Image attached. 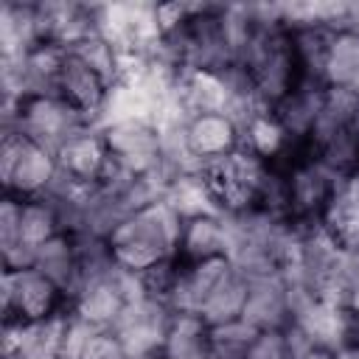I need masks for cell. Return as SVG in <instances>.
<instances>
[{"label": "cell", "mask_w": 359, "mask_h": 359, "mask_svg": "<svg viewBox=\"0 0 359 359\" xmlns=\"http://www.w3.org/2000/svg\"><path fill=\"white\" fill-rule=\"evenodd\" d=\"M87 126H93L90 118L62 95L31 98L22 104V112H20V132L53 154H59V149Z\"/></svg>", "instance_id": "3957f363"}, {"label": "cell", "mask_w": 359, "mask_h": 359, "mask_svg": "<svg viewBox=\"0 0 359 359\" xmlns=\"http://www.w3.org/2000/svg\"><path fill=\"white\" fill-rule=\"evenodd\" d=\"M241 320H247L258 331H283L292 323L280 269L272 275L247 280V300H244Z\"/></svg>", "instance_id": "277c9868"}, {"label": "cell", "mask_w": 359, "mask_h": 359, "mask_svg": "<svg viewBox=\"0 0 359 359\" xmlns=\"http://www.w3.org/2000/svg\"><path fill=\"white\" fill-rule=\"evenodd\" d=\"M182 264H199L210 258H227V230L219 213L196 216L182 224L180 255Z\"/></svg>", "instance_id": "ba28073f"}, {"label": "cell", "mask_w": 359, "mask_h": 359, "mask_svg": "<svg viewBox=\"0 0 359 359\" xmlns=\"http://www.w3.org/2000/svg\"><path fill=\"white\" fill-rule=\"evenodd\" d=\"M359 73V31H337L325 56V84L348 87Z\"/></svg>", "instance_id": "9a60e30c"}, {"label": "cell", "mask_w": 359, "mask_h": 359, "mask_svg": "<svg viewBox=\"0 0 359 359\" xmlns=\"http://www.w3.org/2000/svg\"><path fill=\"white\" fill-rule=\"evenodd\" d=\"M121 309H123V297H121V292L107 278L95 280V283H87L84 292L67 306V311L73 317L90 323L98 331H109L112 323L118 320Z\"/></svg>", "instance_id": "8fae6325"}, {"label": "cell", "mask_w": 359, "mask_h": 359, "mask_svg": "<svg viewBox=\"0 0 359 359\" xmlns=\"http://www.w3.org/2000/svg\"><path fill=\"white\" fill-rule=\"evenodd\" d=\"M244 300H247V278L241 272H236L233 264H230V272L219 280V286L202 303L199 317L208 328H216L222 323L238 320L241 311H244Z\"/></svg>", "instance_id": "4fadbf2b"}, {"label": "cell", "mask_w": 359, "mask_h": 359, "mask_svg": "<svg viewBox=\"0 0 359 359\" xmlns=\"http://www.w3.org/2000/svg\"><path fill=\"white\" fill-rule=\"evenodd\" d=\"M34 269H39L45 278H50L62 289L65 303H67L73 297L76 286H79V258H76L73 238L67 233H56L53 238L39 244L36 247Z\"/></svg>", "instance_id": "9c48e42d"}, {"label": "cell", "mask_w": 359, "mask_h": 359, "mask_svg": "<svg viewBox=\"0 0 359 359\" xmlns=\"http://www.w3.org/2000/svg\"><path fill=\"white\" fill-rule=\"evenodd\" d=\"M244 359H286L283 331H261Z\"/></svg>", "instance_id": "ac0fdd59"}, {"label": "cell", "mask_w": 359, "mask_h": 359, "mask_svg": "<svg viewBox=\"0 0 359 359\" xmlns=\"http://www.w3.org/2000/svg\"><path fill=\"white\" fill-rule=\"evenodd\" d=\"M348 132L353 135V140H356V146H359V109H356V115H353V121H351V126H348Z\"/></svg>", "instance_id": "ffe728a7"}, {"label": "cell", "mask_w": 359, "mask_h": 359, "mask_svg": "<svg viewBox=\"0 0 359 359\" xmlns=\"http://www.w3.org/2000/svg\"><path fill=\"white\" fill-rule=\"evenodd\" d=\"M188 146L202 163L219 160L241 149V132L227 115H196L188 123Z\"/></svg>", "instance_id": "52a82bcc"}, {"label": "cell", "mask_w": 359, "mask_h": 359, "mask_svg": "<svg viewBox=\"0 0 359 359\" xmlns=\"http://www.w3.org/2000/svg\"><path fill=\"white\" fill-rule=\"evenodd\" d=\"M67 320H70V311L62 309L53 317L25 323L11 359H62V339H65Z\"/></svg>", "instance_id": "30bf717a"}, {"label": "cell", "mask_w": 359, "mask_h": 359, "mask_svg": "<svg viewBox=\"0 0 359 359\" xmlns=\"http://www.w3.org/2000/svg\"><path fill=\"white\" fill-rule=\"evenodd\" d=\"M334 359H359V348L351 342V345H345V348H339L337 353H334Z\"/></svg>", "instance_id": "d6986e66"}, {"label": "cell", "mask_w": 359, "mask_h": 359, "mask_svg": "<svg viewBox=\"0 0 359 359\" xmlns=\"http://www.w3.org/2000/svg\"><path fill=\"white\" fill-rule=\"evenodd\" d=\"M314 359H334V353H325V351H320Z\"/></svg>", "instance_id": "7402d4cb"}, {"label": "cell", "mask_w": 359, "mask_h": 359, "mask_svg": "<svg viewBox=\"0 0 359 359\" xmlns=\"http://www.w3.org/2000/svg\"><path fill=\"white\" fill-rule=\"evenodd\" d=\"M109 84L93 70L87 67L79 56L67 53L65 62H62V70H59V95L65 101H70L79 112H84L93 123L95 112L101 109L104 104V95H107Z\"/></svg>", "instance_id": "8992f818"}, {"label": "cell", "mask_w": 359, "mask_h": 359, "mask_svg": "<svg viewBox=\"0 0 359 359\" xmlns=\"http://www.w3.org/2000/svg\"><path fill=\"white\" fill-rule=\"evenodd\" d=\"M59 168L67 171L73 180L84 182V185H98L107 163H109V149L104 143V132L95 126L81 129L76 137H70L59 154Z\"/></svg>", "instance_id": "5b68a950"}, {"label": "cell", "mask_w": 359, "mask_h": 359, "mask_svg": "<svg viewBox=\"0 0 359 359\" xmlns=\"http://www.w3.org/2000/svg\"><path fill=\"white\" fill-rule=\"evenodd\" d=\"M56 233H62L56 210H53L45 199H22L20 238H22L25 244H31V247H39V244H45L48 238H53Z\"/></svg>", "instance_id": "2e32d148"}, {"label": "cell", "mask_w": 359, "mask_h": 359, "mask_svg": "<svg viewBox=\"0 0 359 359\" xmlns=\"http://www.w3.org/2000/svg\"><path fill=\"white\" fill-rule=\"evenodd\" d=\"M348 87H351V90H353V93H356V95H359V73H356V76H353V81H351V84H348Z\"/></svg>", "instance_id": "44dd1931"}, {"label": "cell", "mask_w": 359, "mask_h": 359, "mask_svg": "<svg viewBox=\"0 0 359 359\" xmlns=\"http://www.w3.org/2000/svg\"><path fill=\"white\" fill-rule=\"evenodd\" d=\"M0 300H3V320L17 317L25 323L45 320L67 309L62 289L45 278L39 269H3L0 280Z\"/></svg>", "instance_id": "7a4b0ae2"}, {"label": "cell", "mask_w": 359, "mask_h": 359, "mask_svg": "<svg viewBox=\"0 0 359 359\" xmlns=\"http://www.w3.org/2000/svg\"><path fill=\"white\" fill-rule=\"evenodd\" d=\"M163 359H213L210 328L202 323L199 314L174 317L163 345Z\"/></svg>", "instance_id": "7c38bea8"}, {"label": "cell", "mask_w": 359, "mask_h": 359, "mask_svg": "<svg viewBox=\"0 0 359 359\" xmlns=\"http://www.w3.org/2000/svg\"><path fill=\"white\" fill-rule=\"evenodd\" d=\"M59 171L53 151L36 146L25 135H3L0 140V177L11 196L39 199Z\"/></svg>", "instance_id": "6da1fadb"}, {"label": "cell", "mask_w": 359, "mask_h": 359, "mask_svg": "<svg viewBox=\"0 0 359 359\" xmlns=\"http://www.w3.org/2000/svg\"><path fill=\"white\" fill-rule=\"evenodd\" d=\"M67 53L79 56L87 67H93L109 87L118 84V50L98 34H90L87 39H81L76 48H70Z\"/></svg>", "instance_id": "e0dca14e"}, {"label": "cell", "mask_w": 359, "mask_h": 359, "mask_svg": "<svg viewBox=\"0 0 359 359\" xmlns=\"http://www.w3.org/2000/svg\"><path fill=\"white\" fill-rule=\"evenodd\" d=\"M292 137L286 132V126L278 121V115L272 109L258 112L244 129H241V149L258 154L266 163H275L286 149H289Z\"/></svg>", "instance_id": "5bb4252c"}]
</instances>
